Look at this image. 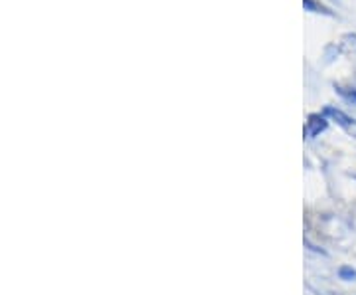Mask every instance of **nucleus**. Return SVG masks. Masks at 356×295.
Returning <instances> with one entry per match:
<instances>
[{"mask_svg": "<svg viewBox=\"0 0 356 295\" xmlns=\"http://www.w3.org/2000/svg\"><path fill=\"white\" fill-rule=\"evenodd\" d=\"M323 115L329 117V119H332L339 127H343L348 135H353V137H356V121L353 119V117H348L344 111H341V109H337V107H325L323 109Z\"/></svg>", "mask_w": 356, "mask_h": 295, "instance_id": "obj_1", "label": "nucleus"}, {"mask_svg": "<svg viewBox=\"0 0 356 295\" xmlns=\"http://www.w3.org/2000/svg\"><path fill=\"white\" fill-rule=\"evenodd\" d=\"M329 125V121H327V117L323 115V113H311V115L307 117V123H305V137L307 139H315L317 135H321L325 129Z\"/></svg>", "mask_w": 356, "mask_h": 295, "instance_id": "obj_2", "label": "nucleus"}, {"mask_svg": "<svg viewBox=\"0 0 356 295\" xmlns=\"http://www.w3.org/2000/svg\"><path fill=\"white\" fill-rule=\"evenodd\" d=\"M337 93L343 97L344 102H348L350 105L356 107V90H350V88H343V86H337Z\"/></svg>", "mask_w": 356, "mask_h": 295, "instance_id": "obj_3", "label": "nucleus"}, {"mask_svg": "<svg viewBox=\"0 0 356 295\" xmlns=\"http://www.w3.org/2000/svg\"><path fill=\"white\" fill-rule=\"evenodd\" d=\"M305 4V10H311V13H321V14H331V10H327L323 4H318L315 0H303Z\"/></svg>", "mask_w": 356, "mask_h": 295, "instance_id": "obj_4", "label": "nucleus"}, {"mask_svg": "<svg viewBox=\"0 0 356 295\" xmlns=\"http://www.w3.org/2000/svg\"><path fill=\"white\" fill-rule=\"evenodd\" d=\"M339 273H341V278H343V280H355L356 278V271L353 270V268H348V266H343Z\"/></svg>", "mask_w": 356, "mask_h": 295, "instance_id": "obj_5", "label": "nucleus"}]
</instances>
